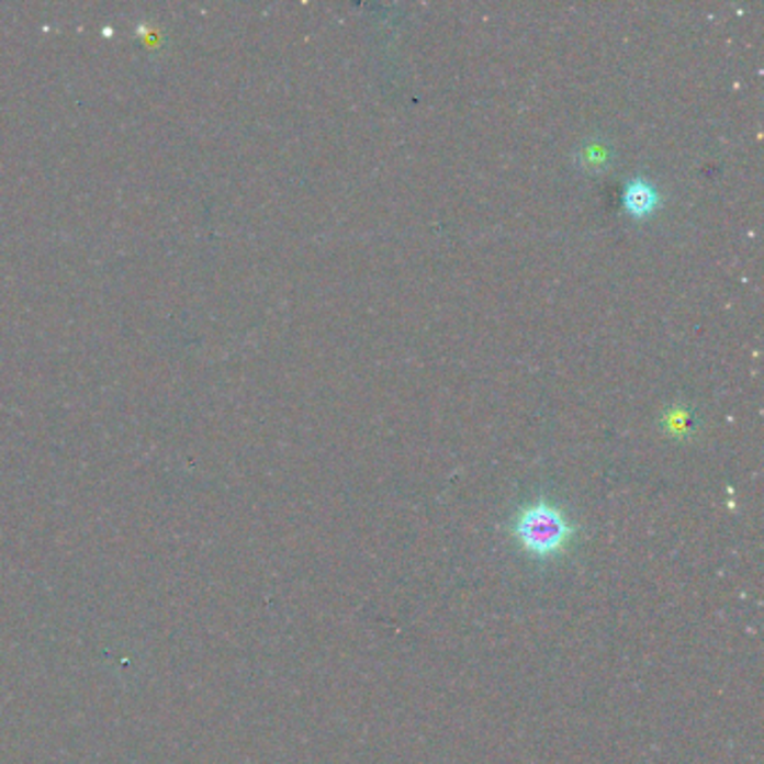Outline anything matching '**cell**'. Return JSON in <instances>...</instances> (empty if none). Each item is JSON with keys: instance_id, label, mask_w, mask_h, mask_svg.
<instances>
[{"instance_id": "6da1fadb", "label": "cell", "mask_w": 764, "mask_h": 764, "mask_svg": "<svg viewBox=\"0 0 764 764\" xmlns=\"http://www.w3.org/2000/svg\"><path fill=\"white\" fill-rule=\"evenodd\" d=\"M512 533L529 559L554 561L568 552L576 527L554 503L536 501L516 514Z\"/></svg>"}, {"instance_id": "7a4b0ae2", "label": "cell", "mask_w": 764, "mask_h": 764, "mask_svg": "<svg viewBox=\"0 0 764 764\" xmlns=\"http://www.w3.org/2000/svg\"><path fill=\"white\" fill-rule=\"evenodd\" d=\"M660 206V193L645 180H630L623 189V209L632 217H645Z\"/></svg>"}]
</instances>
